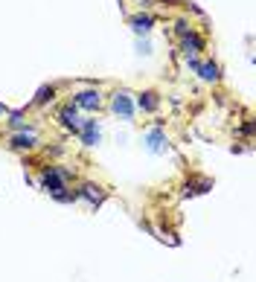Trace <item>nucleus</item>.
Listing matches in <instances>:
<instances>
[{
  "mask_svg": "<svg viewBox=\"0 0 256 282\" xmlns=\"http://www.w3.org/2000/svg\"><path fill=\"white\" fill-rule=\"evenodd\" d=\"M67 180H70L67 169H61V166H47L44 175H41V186H44L50 195H56L58 201H73L76 192H61V189H67Z\"/></svg>",
  "mask_w": 256,
  "mask_h": 282,
  "instance_id": "obj_1",
  "label": "nucleus"
},
{
  "mask_svg": "<svg viewBox=\"0 0 256 282\" xmlns=\"http://www.w3.org/2000/svg\"><path fill=\"white\" fill-rule=\"evenodd\" d=\"M146 149H149L151 154H163L166 152V134H163L160 128H151L149 134H146Z\"/></svg>",
  "mask_w": 256,
  "mask_h": 282,
  "instance_id": "obj_2",
  "label": "nucleus"
},
{
  "mask_svg": "<svg viewBox=\"0 0 256 282\" xmlns=\"http://www.w3.org/2000/svg\"><path fill=\"white\" fill-rule=\"evenodd\" d=\"M111 108H114V114H119L122 119H131V117H134V105H131L128 93H116L114 102H111Z\"/></svg>",
  "mask_w": 256,
  "mask_h": 282,
  "instance_id": "obj_3",
  "label": "nucleus"
},
{
  "mask_svg": "<svg viewBox=\"0 0 256 282\" xmlns=\"http://www.w3.org/2000/svg\"><path fill=\"white\" fill-rule=\"evenodd\" d=\"M99 102H102V96H99V90H81V93L76 96V105H79V108H88V111H93V108H99Z\"/></svg>",
  "mask_w": 256,
  "mask_h": 282,
  "instance_id": "obj_4",
  "label": "nucleus"
},
{
  "mask_svg": "<svg viewBox=\"0 0 256 282\" xmlns=\"http://www.w3.org/2000/svg\"><path fill=\"white\" fill-rule=\"evenodd\" d=\"M81 143H84V146H96V143H99V128H96V119H88V122H84Z\"/></svg>",
  "mask_w": 256,
  "mask_h": 282,
  "instance_id": "obj_5",
  "label": "nucleus"
},
{
  "mask_svg": "<svg viewBox=\"0 0 256 282\" xmlns=\"http://www.w3.org/2000/svg\"><path fill=\"white\" fill-rule=\"evenodd\" d=\"M76 198H84V201H91L93 207L102 201V192H99V186H93V183H84V186L76 192Z\"/></svg>",
  "mask_w": 256,
  "mask_h": 282,
  "instance_id": "obj_6",
  "label": "nucleus"
},
{
  "mask_svg": "<svg viewBox=\"0 0 256 282\" xmlns=\"http://www.w3.org/2000/svg\"><path fill=\"white\" fill-rule=\"evenodd\" d=\"M58 119L67 125V128H73V131H79V117H76V108L73 105H67V108H61L58 111Z\"/></svg>",
  "mask_w": 256,
  "mask_h": 282,
  "instance_id": "obj_7",
  "label": "nucleus"
},
{
  "mask_svg": "<svg viewBox=\"0 0 256 282\" xmlns=\"http://www.w3.org/2000/svg\"><path fill=\"white\" fill-rule=\"evenodd\" d=\"M184 50H186V56H189V53H198V50H204V41H201L195 32H186L184 35Z\"/></svg>",
  "mask_w": 256,
  "mask_h": 282,
  "instance_id": "obj_8",
  "label": "nucleus"
},
{
  "mask_svg": "<svg viewBox=\"0 0 256 282\" xmlns=\"http://www.w3.org/2000/svg\"><path fill=\"white\" fill-rule=\"evenodd\" d=\"M195 70L201 73V79H207V82H216V79H219V67H216L212 61H207V64H198Z\"/></svg>",
  "mask_w": 256,
  "mask_h": 282,
  "instance_id": "obj_9",
  "label": "nucleus"
},
{
  "mask_svg": "<svg viewBox=\"0 0 256 282\" xmlns=\"http://www.w3.org/2000/svg\"><path fill=\"white\" fill-rule=\"evenodd\" d=\"M35 146V134H18V137H12V149H32Z\"/></svg>",
  "mask_w": 256,
  "mask_h": 282,
  "instance_id": "obj_10",
  "label": "nucleus"
},
{
  "mask_svg": "<svg viewBox=\"0 0 256 282\" xmlns=\"http://www.w3.org/2000/svg\"><path fill=\"white\" fill-rule=\"evenodd\" d=\"M137 105L143 108V111H154V108H157V93H151V90H146V93H140Z\"/></svg>",
  "mask_w": 256,
  "mask_h": 282,
  "instance_id": "obj_11",
  "label": "nucleus"
},
{
  "mask_svg": "<svg viewBox=\"0 0 256 282\" xmlns=\"http://www.w3.org/2000/svg\"><path fill=\"white\" fill-rule=\"evenodd\" d=\"M131 26H134V32H149V29H151V18H149V15L131 18Z\"/></svg>",
  "mask_w": 256,
  "mask_h": 282,
  "instance_id": "obj_12",
  "label": "nucleus"
},
{
  "mask_svg": "<svg viewBox=\"0 0 256 282\" xmlns=\"http://www.w3.org/2000/svg\"><path fill=\"white\" fill-rule=\"evenodd\" d=\"M53 93H56L53 87H41V90H38V96H35V105H44L47 99H53Z\"/></svg>",
  "mask_w": 256,
  "mask_h": 282,
  "instance_id": "obj_13",
  "label": "nucleus"
},
{
  "mask_svg": "<svg viewBox=\"0 0 256 282\" xmlns=\"http://www.w3.org/2000/svg\"><path fill=\"white\" fill-rule=\"evenodd\" d=\"M3 114H6V108H3V105H0V117H3Z\"/></svg>",
  "mask_w": 256,
  "mask_h": 282,
  "instance_id": "obj_14",
  "label": "nucleus"
}]
</instances>
